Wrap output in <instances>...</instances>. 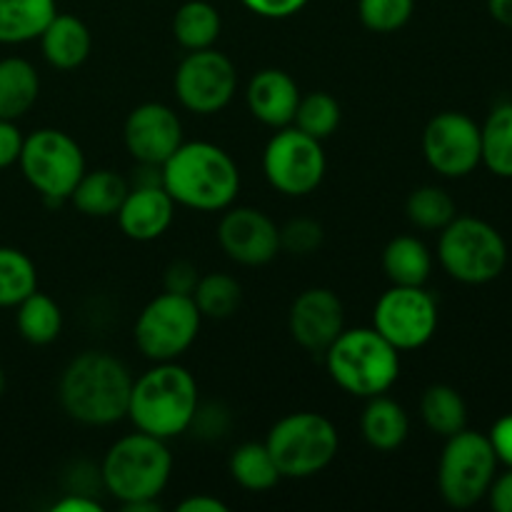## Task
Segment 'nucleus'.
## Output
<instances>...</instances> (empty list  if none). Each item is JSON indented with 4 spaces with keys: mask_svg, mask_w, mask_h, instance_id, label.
I'll use <instances>...</instances> for the list:
<instances>
[{
    "mask_svg": "<svg viewBox=\"0 0 512 512\" xmlns=\"http://www.w3.org/2000/svg\"><path fill=\"white\" fill-rule=\"evenodd\" d=\"M323 238V225L318 220L295 218L285 228H280V250H288L290 255L303 258V255L315 253L323 245Z\"/></svg>",
    "mask_w": 512,
    "mask_h": 512,
    "instance_id": "36",
    "label": "nucleus"
},
{
    "mask_svg": "<svg viewBox=\"0 0 512 512\" xmlns=\"http://www.w3.org/2000/svg\"><path fill=\"white\" fill-rule=\"evenodd\" d=\"M488 440L490 445H493L495 455H498V463L512 468V413L503 415V418L490 428Z\"/></svg>",
    "mask_w": 512,
    "mask_h": 512,
    "instance_id": "41",
    "label": "nucleus"
},
{
    "mask_svg": "<svg viewBox=\"0 0 512 512\" xmlns=\"http://www.w3.org/2000/svg\"><path fill=\"white\" fill-rule=\"evenodd\" d=\"M438 260L445 273L465 285H485L500 278L508 265L505 238L480 218H458L440 230Z\"/></svg>",
    "mask_w": 512,
    "mask_h": 512,
    "instance_id": "7",
    "label": "nucleus"
},
{
    "mask_svg": "<svg viewBox=\"0 0 512 512\" xmlns=\"http://www.w3.org/2000/svg\"><path fill=\"white\" fill-rule=\"evenodd\" d=\"M228 425H230L228 410H225L223 405L208 403V405H198L193 423H190V430H195L193 435H198V438L215 440V438H223Z\"/></svg>",
    "mask_w": 512,
    "mask_h": 512,
    "instance_id": "37",
    "label": "nucleus"
},
{
    "mask_svg": "<svg viewBox=\"0 0 512 512\" xmlns=\"http://www.w3.org/2000/svg\"><path fill=\"white\" fill-rule=\"evenodd\" d=\"M180 512H228V505L223 500L213 498L208 493H200V495H190L185 498L183 503L178 505Z\"/></svg>",
    "mask_w": 512,
    "mask_h": 512,
    "instance_id": "44",
    "label": "nucleus"
},
{
    "mask_svg": "<svg viewBox=\"0 0 512 512\" xmlns=\"http://www.w3.org/2000/svg\"><path fill=\"white\" fill-rule=\"evenodd\" d=\"M123 140L133 160L163 165L183 145V123L170 105L143 103L125 118Z\"/></svg>",
    "mask_w": 512,
    "mask_h": 512,
    "instance_id": "16",
    "label": "nucleus"
},
{
    "mask_svg": "<svg viewBox=\"0 0 512 512\" xmlns=\"http://www.w3.org/2000/svg\"><path fill=\"white\" fill-rule=\"evenodd\" d=\"M128 190V180L115 170H85L68 200L78 213L88 215V218H113L123 205Z\"/></svg>",
    "mask_w": 512,
    "mask_h": 512,
    "instance_id": "22",
    "label": "nucleus"
},
{
    "mask_svg": "<svg viewBox=\"0 0 512 512\" xmlns=\"http://www.w3.org/2000/svg\"><path fill=\"white\" fill-rule=\"evenodd\" d=\"M265 445L283 478L305 480L330 468L338 455L340 438L335 425L323 413L298 410L270 428Z\"/></svg>",
    "mask_w": 512,
    "mask_h": 512,
    "instance_id": "6",
    "label": "nucleus"
},
{
    "mask_svg": "<svg viewBox=\"0 0 512 512\" xmlns=\"http://www.w3.org/2000/svg\"><path fill=\"white\" fill-rule=\"evenodd\" d=\"M23 133L18 130L15 120L0 118V170L18 163L20 150H23Z\"/></svg>",
    "mask_w": 512,
    "mask_h": 512,
    "instance_id": "40",
    "label": "nucleus"
},
{
    "mask_svg": "<svg viewBox=\"0 0 512 512\" xmlns=\"http://www.w3.org/2000/svg\"><path fill=\"white\" fill-rule=\"evenodd\" d=\"M98 475L100 485L123 508L133 503H158L173 475L168 440L135 430L110 445Z\"/></svg>",
    "mask_w": 512,
    "mask_h": 512,
    "instance_id": "4",
    "label": "nucleus"
},
{
    "mask_svg": "<svg viewBox=\"0 0 512 512\" xmlns=\"http://www.w3.org/2000/svg\"><path fill=\"white\" fill-rule=\"evenodd\" d=\"M245 103L253 118L268 128H288L293 125L295 110H298L300 88L293 75L285 70L263 68L250 78Z\"/></svg>",
    "mask_w": 512,
    "mask_h": 512,
    "instance_id": "19",
    "label": "nucleus"
},
{
    "mask_svg": "<svg viewBox=\"0 0 512 512\" xmlns=\"http://www.w3.org/2000/svg\"><path fill=\"white\" fill-rule=\"evenodd\" d=\"M198 280H200V273L198 268H195V263H190V260H183V258L173 260V263L165 268V275H163V285L168 293L190 295V298H193Z\"/></svg>",
    "mask_w": 512,
    "mask_h": 512,
    "instance_id": "38",
    "label": "nucleus"
},
{
    "mask_svg": "<svg viewBox=\"0 0 512 512\" xmlns=\"http://www.w3.org/2000/svg\"><path fill=\"white\" fill-rule=\"evenodd\" d=\"M488 498L495 512H512V468H508V473H503L500 478L495 475Z\"/></svg>",
    "mask_w": 512,
    "mask_h": 512,
    "instance_id": "42",
    "label": "nucleus"
},
{
    "mask_svg": "<svg viewBox=\"0 0 512 512\" xmlns=\"http://www.w3.org/2000/svg\"><path fill=\"white\" fill-rule=\"evenodd\" d=\"M420 415L430 433L440 435V438H450L468 425V405H465L463 395L453 385L445 383L430 385L425 390L420 398Z\"/></svg>",
    "mask_w": 512,
    "mask_h": 512,
    "instance_id": "27",
    "label": "nucleus"
},
{
    "mask_svg": "<svg viewBox=\"0 0 512 512\" xmlns=\"http://www.w3.org/2000/svg\"><path fill=\"white\" fill-rule=\"evenodd\" d=\"M163 188L175 205L220 213L235 203L240 193L238 163L215 143H185L163 163Z\"/></svg>",
    "mask_w": 512,
    "mask_h": 512,
    "instance_id": "2",
    "label": "nucleus"
},
{
    "mask_svg": "<svg viewBox=\"0 0 512 512\" xmlns=\"http://www.w3.org/2000/svg\"><path fill=\"white\" fill-rule=\"evenodd\" d=\"M55 13V0H0V43L20 45L40 38Z\"/></svg>",
    "mask_w": 512,
    "mask_h": 512,
    "instance_id": "23",
    "label": "nucleus"
},
{
    "mask_svg": "<svg viewBox=\"0 0 512 512\" xmlns=\"http://www.w3.org/2000/svg\"><path fill=\"white\" fill-rule=\"evenodd\" d=\"M5 393V373H3V368H0V395Z\"/></svg>",
    "mask_w": 512,
    "mask_h": 512,
    "instance_id": "46",
    "label": "nucleus"
},
{
    "mask_svg": "<svg viewBox=\"0 0 512 512\" xmlns=\"http://www.w3.org/2000/svg\"><path fill=\"white\" fill-rule=\"evenodd\" d=\"M360 433L365 443L380 453H393L408 440L410 418L398 400L388 395H375L368 398L363 415H360Z\"/></svg>",
    "mask_w": 512,
    "mask_h": 512,
    "instance_id": "21",
    "label": "nucleus"
},
{
    "mask_svg": "<svg viewBox=\"0 0 512 512\" xmlns=\"http://www.w3.org/2000/svg\"><path fill=\"white\" fill-rule=\"evenodd\" d=\"M103 505L90 493H65L58 503L53 505V512H100Z\"/></svg>",
    "mask_w": 512,
    "mask_h": 512,
    "instance_id": "43",
    "label": "nucleus"
},
{
    "mask_svg": "<svg viewBox=\"0 0 512 512\" xmlns=\"http://www.w3.org/2000/svg\"><path fill=\"white\" fill-rule=\"evenodd\" d=\"M193 300L203 318L228 320L238 313L240 303H243V288L233 275L208 273L200 275Z\"/></svg>",
    "mask_w": 512,
    "mask_h": 512,
    "instance_id": "31",
    "label": "nucleus"
},
{
    "mask_svg": "<svg viewBox=\"0 0 512 512\" xmlns=\"http://www.w3.org/2000/svg\"><path fill=\"white\" fill-rule=\"evenodd\" d=\"M495 473L498 455L488 435L465 428L445 438L438 463V490L450 508L465 510L478 505L490 493Z\"/></svg>",
    "mask_w": 512,
    "mask_h": 512,
    "instance_id": "8",
    "label": "nucleus"
},
{
    "mask_svg": "<svg viewBox=\"0 0 512 512\" xmlns=\"http://www.w3.org/2000/svg\"><path fill=\"white\" fill-rule=\"evenodd\" d=\"M323 355L330 380L353 398L388 393L400 378V350L375 328H345Z\"/></svg>",
    "mask_w": 512,
    "mask_h": 512,
    "instance_id": "5",
    "label": "nucleus"
},
{
    "mask_svg": "<svg viewBox=\"0 0 512 512\" xmlns=\"http://www.w3.org/2000/svg\"><path fill=\"white\" fill-rule=\"evenodd\" d=\"M38 40L45 60L58 70L80 68L93 50L90 28L78 15L70 13H55Z\"/></svg>",
    "mask_w": 512,
    "mask_h": 512,
    "instance_id": "20",
    "label": "nucleus"
},
{
    "mask_svg": "<svg viewBox=\"0 0 512 512\" xmlns=\"http://www.w3.org/2000/svg\"><path fill=\"white\" fill-rule=\"evenodd\" d=\"M483 163L498 178H512V103H503L480 128Z\"/></svg>",
    "mask_w": 512,
    "mask_h": 512,
    "instance_id": "30",
    "label": "nucleus"
},
{
    "mask_svg": "<svg viewBox=\"0 0 512 512\" xmlns=\"http://www.w3.org/2000/svg\"><path fill=\"white\" fill-rule=\"evenodd\" d=\"M25 180L48 203H63L70 198L83 178L85 155L73 135L58 128H40L23 140L18 158Z\"/></svg>",
    "mask_w": 512,
    "mask_h": 512,
    "instance_id": "10",
    "label": "nucleus"
},
{
    "mask_svg": "<svg viewBox=\"0 0 512 512\" xmlns=\"http://www.w3.org/2000/svg\"><path fill=\"white\" fill-rule=\"evenodd\" d=\"M228 468L235 483L250 493H265L283 478L265 443H243L240 448H235Z\"/></svg>",
    "mask_w": 512,
    "mask_h": 512,
    "instance_id": "29",
    "label": "nucleus"
},
{
    "mask_svg": "<svg viewBox=\"0 0 512 512\" xmlns=\"http://www.w3.org/2000/svg\"><path fill=\"white\" fill-rule=\"evenodd\" d=\"M198 405V383L193 373L178 360H170L155 363L140 378H133L128 418L140 433L173 440L188 433Z\"/></svg>",
    "mask_w": 512,
    "mask_h": 512,
    "instance_id": "3",
    "label": "nucleus"
},
{
    "mask_svg": "<svg viewBox=\"0 0 512 512\" xmlns=\"http://www.w3.org/2000/svg\"><path fill=\"white\" fill-rule=\"evenodd\" d=\"M288 330L303 350L325 353L345 330L343 300L330 288L303 290L290 305Z\"/></svg>",
    "mask_w": 512,
    "mask_h": 512,
    "instance_id": "17",
    "label": "nucleus"
},
{
    "mask_svg": "<svg viewBox=\"0 0 512 512\" xmlns=\"http://www.w3.org/2000/svg\"><path fill=\"white\" fill-rule=\"evenodd\" d=\"M373 328L400 353L418 350L438 330V303L425 285H393L375 303Z\"/></svg>",
    "mask_w": 512,
    "mask_h": 512,
    "instance_id": "12",
    "label": "nucleus"
},
{
    "mask_svg": "<svg viewBox=\"0 0 512 512\" xmlns=\"http://www.w3.org/2000/svg\"><path fill=\"white\" fill-rule=\"evenodd\" d=\"M15 308H18L15 323H18V333L25 343L50 345L58 340L60 330H63V310L50 295L35 290Z\"/></svg>",
    "mask_w": 512,
    "mask_h": 512,
    "instance_id": "28",
    "label": "nucleus"
},
{
    "mask_svg": "<svg viewBox=\"0 0 512 512\" xmlns=\"http://www.w3.org/2000/svg\"><path fill=\"white\" fill-rule=\"evenodd\" d=\"M218 243L230 260L245 268H260L278 258L280 228L258 208L230 205L218 225Z\"/></svg>",
    "mask_w": 512,
    "mask_h": 512,
    "instance_id": "15",
    "label": "nucleus"
},
{
    "mask_svg": "<svg viewBox=\"0 0 512 512\" xmlns=\"http://www.w3.org/2000/svg\"><path fill=\"white\" fill-rule=\"evenodd\" d=\"M415 13V0H358L360 23L380 35L405 28Z\"/></svg>",
    "mask_w": 512,
    "mask_h": 512,
    "instance_id": "35",
    "label": "nucleus"
},
{
    "mask_svg": "<svg viewBox=\"0 0 512 512\" xmlns=\"http://www.w3.org/2000/svg\"><path fill=\"white\" fill-rule=\"evenodd\" d=\"M250 13H255L258 18L268 20H285L298 15L310 0H240Z\"/></svg>",
    "mask_w": 512,
    "mask_h": 512,
    "instance_id": "39",
    "label": "nucleus"
},
{
    "mask_svg": "<svg viewBox=\"0 0 512 512\" xmlns=\"http://www.w3.org/2000/svg\"><path fill=\"white\" fill-rule=\"evenodd\" d=\"M488 10L493 20L505 28H512V0H488Z\"/></svg>",
    "mask_w": 512,
    "mask_h": 512,
    "instance_id": "45",
    "label": "nucleus"
},
{
    "mask_svg": "<svg viewBox=\"0 0 512 512\" xmlns=\"http://www.w3.org/2000/svg\"><path fill=\"white\" fill-rule=\"evenodd\" d=\"M125 238L150 243L168 233L175 218V200L163 185H133L115 213Z\"/></svg>",
    "mask_w": 512,
    "mask_h": 512,
    "instance_id": "18",
    "label": "nucleus"
},
{
    "mask_svg": "<svg viewBox=\"0 0 512 512\" xmlns=\"http://www.w3.org/2000/svg\"><path fill=\"white\" fill-rule=\"evenodd\" d=\"M405 213L408 220L420 230H443L445 225L453 223L458 208L455 200L445 193L438 185H423V188L413 190L405 203Z\"/></svg>",
    "mask_w": 512,
    "mask_h": 512,
    "instance_id": "33",
    "label": "nucleus"
},
{
    "mask_svg": "<svg viewBox=\"0 0 512 512\" xmlns=\"http://www.w3.org/2000/svg\"><path fill=\"white\" fill-rule=\"evenodd\" d=\"M173 85L185 110L195 115H215L233 100L238 90V70L220 50H188L175 70Z\"/></svg>",
    "mask_w": 512,
    "mask_h": 512,
    "instance_id": "13",
    "label": "nucleus"
},
{
    "mask_svg": "<svg viewBox=\"0 0 512 512\" xmlns=\"http://www.w3.org/2000/svg\"><path fill=\"white\" fill-rule=\"evenodd\" d=\"M328 170L323 143L295 125L275 130L263 150V173L270 188L288 198H303L320 188Z\"/></svg>",
    "mask_w": 512,
    "mask_h": 512,
    "instance_id": "11",
    "label": "nucleus"
},
{
    "mask_svg": "<svg viewBox=\"0 0 512 512\" xmlns=\"http://www.w3.org/2000/svg\"><path fill=\"white\" fill-rule=\"evenodd\" d=\"M200 323H203V315L190 295L163 290L140 310L133 338L145 358L153 363H170V360L183 358L193 348Z\"/></svg>",
    "mask_w": 512,
    "mask_h": 512,
    "instance_id": "9",
    "label": "nucleus"
},
{
    "mask_svg": "<svg viewBox=\"0 0 512 512\" xmlns=\"http://www.w3.org/2000/svg\"><path fill=\"white\" fill-rule=\"evenodd\" d=\"M133 375L128 365L103 350H85L60 375V405L83 425H115L128 418Z\"/></svg>",
    "mask_w": 512,
    "mask_h": 512,
    "instance_id": "1",
    "label": "nucleus"
},
{
    "mask_svg": "<svg viewBox=\"0 0 512 512\" xmlns=\"http://www.w3.org/2000/svg\"><path fill=\"white\" fill-rule=\"evenodd\" d=\"M223 30L218 8L208 0H188L175 10L173 35L185 50L213 48Z\"/></svg>",
    "mask_w": 512,
    "mask_h": 512,
    "instance_id": "26",
    "label": "nucleus"
},
{
    "mask_svg": "<svg viewBox=\"0 0 512 512\" xmlns=\"http://www.w3.org/2000/svg\"><path fill=\"white\" fill-rule=\"evenodd\" d=\"M383 270L393 285H425L433 273V253L415 235H398L385 245Z\"/></svg>",
    "mask_w": 512,
    "mask_h": 512,
    "instance_id": "25",
    "label": "nucleus"
},
{
    "mask_svg": "<svg viewBox=\"0 0 512 512\" xmlns=\"http://www.w3.org/2000/svg\"><path fill=\"white\" fill-rule=\"evenodd\" d=\"M40 95V78L33 63L25 58L0 60V118L18 120L35 105Z\"/></svg>",
    "mask_w": 512,
    "mask_h": 512,
    "instance_id": "24",
    "label": "nucleus"
},
{
    "mask_svg": "<svg viewBox=\"0 0 512 512\" xmlns=\"http://www.w3.org/2000/svg\"><path fill=\"white\" fill-rule=\"evenodd\" d=\"M423 155L443 178H465L483 163L480 125L458 110L438 113L423 130Z\"/></svg>",
    "mask_w": 512,
    "mask_h": 512,
    "instance_id": "14",
    "label": "nucleus"
},
{
    "mask_svg": "<svg viewBox=\"0 0 512 512\" xmlns=\"http://www.w3.org/2000/svg\"><path fill=\"white\" fill-rule=\"evenodd\" d=\"M38 290L35 263L18 248H0V308H15Z\"/></svg>",
    "mask_w": 512,
    "mask_h": 512,
    "instance_id": "32",
    "label": "nucleus"
},
{
    "mask_svg": "<svg viewBox=\"0 0 512 512\" xmlns=\"http://www.w3.org/2000/svg\"><path fill=\"white\" fill-rule=\"evenodd\" d=\"M340 118H343V113H340L338 100L330 93H325V90H315V93L300 95L293 125L303 130L305 135L323 143L325 138H330L338 130Z\"/></svg>",
    "mask_w": 512,
    "mask_h": 512,
    "instance_id": "34",
    "label": "nucleus"
}]
</instances>
